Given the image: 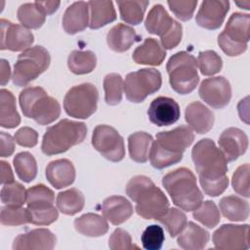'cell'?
I'll return each mask as SVG.
<instances>
[{
	"instance_id": "6da1fadb",
	"label": "cell",
	"mask_w": 250,
	"mask_h": 250,
	"mask_svg": "<svg viewBox=\"0 0 250 250\" xmlns=\"http://www.w3.org/2000/svg\"><path fill=\"white\" fill-rule=\"evenodd\" d=\"M191 158L204 192L209 196L222 194L229 186L228 160L211 139H202L191 150Z\"/></svg>"
},
{
	"instance_id": "7a4b0ae2",
	"label": "cell",
	"mask_w": 250,
	"mask_h": 250,
	"mask_svg": "<svg viewBox=\"0 0 250 250\" xmlns=\"http://www.w3.org/2000/svg\"><path fill=\"white\" fill-rule=\"evenodd\" d=\"M193 139L191 129L184 125L159 132L149 150L150 164L156 169H163L180 162L184 151L192 144Z\"/></svg>"
},
{
	"instance_id": "3957f363",
	"label": "cell",
	"mask_w": 250,
	"mask_h": 250,
	"mask_svg": "<svg viewBox=\"0 0 250 250\" xmlns=\"http://www.w3.org/2000/svg\"><path fill=\"white\" fill-rule=\"evenodd\" d=\"M127 195L135 201L136 212L146 220H157L169 209L164 192L146 176L133 177L126 186Z\"/></svg>"
},
{
	"instance_id": "277c9868",
	"label": "cell",
	"mask_w": 250,
	"mask_h": 250,
	"mask_svg": "<svg viewBox=\"0 0 250 250\" xmlns=\"http://www.w3.org/2000/svg\"><path fill=\"white\" fill-rule=\"evenodd\" d=\"M162 185L173 203L185 211H194L203 201L196 178L188 168L182 167L167 173L162 178Z\"/></svg>"
},
{
	"instance_id": "5b68a950",
	"label": "cell",
	"mask_w": 250,
	"mask_h": 250,
	"mask_svg": "<svg viewBox=\"0 0 250 250\" xmlns=\"http://www.w3.org/2000/svg\"><path fill=\"white\" fill-rule=\"evenodd\" d=\"M87 127L83 122L62 119L49 127L42 140L41 149L46 155H54L68 150L84 141Z\"/></svg>"
},
{
	"instance_id": "8992f818",
	"label": "cell",
	"mask_w": 250,
	"mask_h": 250,
	"mask_svg": "<svg viewBox=\"0 0 250 250\" xmlns=\"http://www.w3.org/2000/svg\"><path fill=\"white\" fill-rule=\"evenodd\" d=\"M20 105L24 116L39 125H48L61 114L59 102L41 87H26L20 94Z\"/></svg>"
},
{
	"instance_id": "52a82bcc",
	"label": "cell",
	"mask_w": 250,
	"mask_h": 250,
	"mask_svg": "<svg viewBox=\"0 0 250 250\" xmlns=\"http://www.w3.org/2000/svg\"><path fill=\"white\" fill-rule=\"evenodd\" d=\"M166 69L172 89L182 95L189 94L198 84L197 62L187 52H178L168 61Z\"/></svg>"
},
{
	"instance_id": "ba28073f",
	"label": "cell",
	"mask_w": 250,
	"mask_h": 250,
	"mask_svg": "<svg viewBox=\"0 0 250 250\" xmlns=\"http://www.w3.org/2000/svg\"><path fill=\"white\" fill-rule=\"evenodd\" d=\"M50 62V54L44 47H29L18 57L12 76L13 83L19 87L27 85L49 67Z\"/></svg>"
},
{
	"instance_id": "9c48e42d",
	"label": "cell",
	"mask_w": 250,
	"mask_h": 250,
	"mask_svg": "<svg viewBox=\"0 0 250 250\" xmlns=\"http://www.w3.org/2000/svg\"><path fill=\"white\" fill-rule=\"evenodd\" d=\"M249 23L248 14L233 13L229 17L225 29L218 36V44L225 54L234 57L246 51L250 38Z\"/></svg>"
},
{
	"instance_id": "30bf717a",
	"label": "cell",
	"mask_w": 250,
	"mask_h": 250,
	"mask_svg": "<svg viewBox=\"0 0 250 250\" xmlns=\"http://www.w3.org/2000/svg\"><path fill=\"white\" fill-rule=\"evenodd\" d=\"M99 93L95 85L82 83L70 88L63 99L65 112L74 118L86 119L97 109Z\"/></svg>"
},
{
	"instance_id": "8fae6325",
	"label": "cell",
	"mask_w": 250,
	"mask_h": 250,
	"mask_svg": "<svg viewBox=\"0 0 250 250\" xmlns=\"http://www.w3.org/2000/svg\"><path fill=\"white\" fill-rule=\"evenodd\" d=\"M161 73L154 68H143L127 74L123 88L126 98L132 103H142L148 95L161 87Z\"/></svg>"
},
{
	"instance_id": "7c38bea8",
	"label": "cell",
	"mask_w": 250,
	"mask_h": 250,
	"mask_svg": "<svg viewBox=\"0 0 250 250\" xmlns=\"http://www.w3.org/2000/svg\"><path fill=\"white\" fill-rule=\"evenodd\" d=\"M92 146L104 158L118 162L125 156L123 138L117 130L108 125H98L92 135Z\"/></svg>"
},
{
	"instance_id": "4fadbf2b",
	"label": "cell",
	"mask_w": 250,
	"mask_h": 250,
	"mask_svg": "<svg viewBox=\"0 0 250 250\" xmlns=\"http://www.w3.org/2000/svg\"><path fill=\"white\" fill-rule=\"evenodd\" d=\"M213 243L221 250H244L249 248L248 225H223L212 236Z\"/></svg>"
},
{
	"instance_id": "5bb4252c",
	"label": "cell",
	"mask_w": 250,
	"mask_h": 250,
	"mask_svg": "<svg viewBox=\"0 0 250 250\" xmlns=\"http://www.w3.org/2000/svg\"><path fill=\"white\" fill-rule=\"evenodd\" d=\"M198 94L201 100L211 107L222 108L230 101L231 87L224 76L211 77L201 82Z\"/></svg>"
},
{
	"instance_id": "9a60e30c",
	"label": "cell",
	"mask_w": 250,
	"mask_h": 250,
	"mask_svg": "<svg viewBox=\"0 0 250 250\" xmlns=\"http://www.w3.org/2000/svg\"><path fill=\"white\" fill-rule=\"evenodd\" d=\"M1 50L14 52L24 51L31 46L34 41L32 32L21 24H16L8 20L1 19Z\"/></svg>"
},
{
	"instance_id": "2e32d148",
	"label": "cell",
	"mask_w": 250,
	"mask_h": 250,
	"mask_svg": "<svg viewBox=\"0 0 250 250\" xmlns=\"http://www.w3.org/2000/svg\"><path fill=\"white\" fill-rule=\"evenodd\" d=\"M180 106L178 103L168 97H157L147 109V115L151 123L158 127L174 124L180 118Z\"/></svg>"
},
{
	"instance_id": "e0dca14e",
	"label": "cell",
	"mask_w": 250,
	"mask_h": 250,
	"mask_svg": "<svg viewBox=\"0 0 250 250\" xmlns=\"http://www.w3.org/2000/svg\"><path fill=\"white\" fill-rule=\"evenodd\" d=\"M229 9V2L223 0L203 1L196 14L195 21L201 27L207 29L219 28L225 21Z\"/></svg>"
},
{
	"instance_id": "ac0fdd59",
	"label": "cell",
	"mask_w": 250,
	"mask_h": 250,
	"mask_svg": "<svg viewBox=\"0 0 250 250\" xmlns=\"http://www.w3.org/2000/svg\"><path fill=\"white\" fill-rule=\"evenodd\" d=\"M57 238L48 229H35L18 235L13 243L15 250H51Z\"/></svg>"
},
{
	"instance_id": "d6986e66",
	"label": "cell",
	"mask_w": 250,
	"mask_h": 250,
	"mask_svg": "<svg viewBox=\"0 0 250 250\" xmlns=\"http://www.w3.org/2000/svg\"><path fill=\"white\" fill-rule=\"evenodd\" d=\"M219 146L227 160L234 161L246 151L248 147V138L242 130L230 127L224 130L221 134Z\"/></svg>"
},
{
	"instance_id": "ffe728a7",
	"label": "cell",
	"mask_w": 250,
	"mask_h": 250,
	"mask_svg": "<svg viewBox=\"0 0 250 250\" xmlns=\"http://www.w3.org/2000/svg\"><path fill=\"white\" fill-rule=\"evenodd\" d=\"M185 119L192 130L198 134L207 133L214 124L213 112L200 102H192L187 105Z\"/></svg>"
},
{
	"instance_id": "44dd1931",
	"label": "cell",
	"mask_w": 250,
	"mask_h": 250,
	"mask_svg": "<svg viewBox=\"0 0 250 250\" xmlns=\"http://www.w3.org/2000/svg\"><path fill=\"white\" fill-rule=\"evenodd\" d=\"M46 178L55 188H66L75 180V168L68 159H57L48 164Z\"/></svg>"
},
{
	"instance_id": "7402d4cb",
	"label": "cell",
	"mask_w": 250,
	"mask_h": 250,
	"mask_svg": "<svg viewBox=\"0 0 250 250\" xmlns=\"http://www.w3.org/2000/svg\"><path fill=\"white\" fill-rule=\"evenodd\" d=\"M102 212L107 221L114 226H118L132 216L133 206L125 197L113 195L104 200Z\"/></svg>"
},
{
	"instance_id": "603a6c76",
	"label": "cell",
	"mask_w": 250,
	"mask_h": 250,
	"mask_svg": "<svg viewBox=\"0 0 250 250\" xmlns=\"http://www.w3.org/2000/svg\"><path fill=\"white\" fill-rule=\"evenodd\" d=\"M89 6L84 1H78L68 6L62 17V27L68 34H75L89 25Z\"/></svg>"
},
{
	"instance_id": "cb8c5ba5",
	"label": "cell",
	"mask_w": 250,
	"mask_h": 250,
	"mask_svg": "<svg viewBox=\"0 0 250 250\" xmlns=\"http://www.w3.org/2000/svg\"><path fill=\"white\" fill-rule=\"evenodd\" d=\"M141 40V36L137 34L136 30L124 23H117L110 28L106 35V42L108 47L114 52H125L130 47Z\"/></svg>"
},
{
	"instance_id": "d4e9b609",
	"label": "cell",
	"mask_w": 250,
	"mask_h": 250,
	"mask_svg": "<svg viewBox=\"0 0 250 250\" xmlns=\"http://www.w3.org/2000/svg\"><path fill=\"white\" fill-rule=\"evenodd\" d=\"M209 238L210 236L207 230L193 222H188L184 229L179 233L177 242L183 249L200 250L207 245Z\"/></svg>"
},
{
	"instance_id": "484cf974",
	"label": "cell",
	"mask_w": 250,
	"mask_h": 250,
	"mask_svg": "<svg viewBox=\"0 0 250 250\" xmlns=\"http://www.w3.org/2000/svg\"><path fill=\"white\" fill-rule=\"evenodd\" d=\"M166 57L165 50L158 41L153 38H146L144 43L138 46L133 52V60L139 64L159 65Z\"/></svg>"
},
{
	"instance_id": "4316f807",
	"label": "cell",
	"mask_w": 250,
	"mask_h": 250,
	"mask_svg": "<svg viewBox=\"0 0 250 250\" xmlns=\"http://www.w3.org/2000/svg\"><path fill=\"white\" fill-rule=\"evenodd\" d=\"M75 229L86 236L98 237L105 234L108 230L106 219L94 213H87L74 220Z\"/></svg>"
},
{
	"instance_id": "83f0119b",
	"label": "cell",
	"mask_w": 250,
	"mask_h": 250,
	"mask_svg": "<svg viewBox=\"0 0 250 250\" xmlns=\"http://www.w3.org/2000/svg\"><path fill=\"white\" fill-rule=\"evenodd\" d=\"M174 20L169 16L164 7L160 4H156L148 12L145 26L149 33L161 37L171 29Z\"/></svg>"
},
{
	"instance_id": "f1b7e54d",
	"label": "cell",
	"mask_w": 250,
	"mask_h": 250,
	"mask_svg": "<svg viewBox=\"0 0 250 250\" xmlns=\"http://www.w3.org/2000/svg\"><path fill=\"white\" fill-rule=\"evenodd\" d=\"M91 12L89 27L97 29L116 20V13L111 1H89Z\"/></svg>"
},
{
	"instance_id": "f546056e",
	"label": "cell",
	"mask_w": 250,
	"mask_h": 250,
	"mask_svg": "<svg viewBox=\"0 0 250 250\" xmlns=\"http://www.w3.org/2000/svg\"><path fill=\"white\" fill-rule=\"evenodd\" d=\"M219 206L223 216L229 221L242 222L249 216L248 202L235 195L223 197L220 200Z\"/></svg>"
},
{
	"instance_id": "4dcf8cb0",
	"label": "cell",
	"mask_w": 250,
	"mask_h": 250,
	"mask_svg": "<svg viewBox=\"0 0 250 250\" xmlns=\"http://www.w3.org/2000/svg\"><path fill=\"white\" fill-rule=\"evenodd\" d=\"M21 123V117L16 107V99L12 92L0 91V125L4 128H15Z\"/></svg>"
},
{
	"instance_id": "1f68e13d",
	"label": "cell",
	"mask_w": 250,
	"mask_h": 250,
	"mask_svg": "<svg viewBox=\"0 0 250 250\" xmlns=\"http://www.w3.org/2000/svg\"><path fill=\"white\" fill-rule=\"evenodd\" d=\"M152 136L146 132H136L128 138V148L131 159L139 163H145L149 156Z\"/></svg>"
},
{
	"instance_id": "d6a6232c",
	"label": "cell",
	"mask_w": 250,
	"mask_h": 250,
	"mask_svg": "<svg viewBox=\"0 0 250 250\" xmlns=\"http://www.w3.org/2000/svg\"><path fill=\"white\" fill-rule=\"evenodd\" d=\"M85 199L83 193L77 188H69L60 192L57 196V206L65 215H74L84 207Z\"/></svg>"
},
{
	"instance_id": "836d02e7",
	"label": "cell",
	"mask_w": 250,
	"mask_h": 250,
	"mask_svg": "<svg viewBox=\"0 0 250 250\" xmlns=\"http://www.w3.org/2000/svg\"><path fill=\"white\" fill-rule=\"evenodd\" d=\"M97 64L96 55L92 51H72L67 59V65L75 74H86L94 70Z\"/></svg>"
},
{
	"instance_id": "e575fe53",
	"label": "cell",
	"mask_w": 250,
	"mask_h": 250,
	"mask_svg": "<svg viewBox=\"0 0 250 250\" xmlns=\"http://www.w3.org/2000/svg\"><path fill=\"white\" fill-rule=\"evenodd\" d=\"M18 20L26 28H39L43 25L46 14L34 3H24L21 5L17 12Z\"/></svg>"
},
{
	"instance_id": "d590c367",
	"label": "cell",
	"mask_w": 250,
	"mask_h": 250,
	"mask_svg": "<svg viewBox=\"0 0 250 250\" xmlns=\"http://www.w3.org/2000/svg\"><path fill=\"white\" fill-rule=\"evenodd\" d=\"M13 163L16 173L21 181L29 183L35 179L37 175V164L31 153L27 151L18 153L14 157Z\"/></svg>"
},
{
	"instance_id": "8d00e7d4",
	"label": "cell",
	"mask_w": 250,
	"mask_h": 250,
	"mask_svg": "<svg viewBox=\"0 0 250 250\" xmlns=\"http://www.w3.org/2000/svg\"><path fill=\"white\" fill-rule=\"evenodd\" d=\"M117 5L122 21L137 25L144 19L148 1H117Z\"/></svg>"
},
{
	"instance_id": "74e56055",
	"label": "cell",
	"mask_w": 250,
	"mask_h": 250,
	"mask_svg": "<svg viewBox=\"0 0 250 250\" xmlns=\"http://www.w3.org/2000/svg\"><path fill=\"white\" fill-rule=\"evenodd\" d=\"M55 195L52 189L40 184L26 190V204L28 208H42L54 205Z\"/></svg>"
},
{
	"instance_id": "f35d334b",
	"label": "cell",
	"mask_w": 250,
	"mask_h": 250,
	"mask_svg": "<svg viewBox=\"0 0 250 250\" xmlns=\"http://www.w3.org/2000/svg\"><path fill=\"white\" fill-rule=\"evenodd\" d=\"M123 80L120 74L109 73L104 78V101L109 105H116L122 100Z\"/></svg>"
},
{
	"instance_id": "ab89813d",
	"label": "cell",
	"mask_w": 250,
	"mask_h": 250,
	"mask_svg": "<svg viewBox=\"0 0 250 250\" xmlns=\"http://www.w3.org/2000/svg\"><path fill=\"white\" fill-rule=\"evenodd\" d=\"M157 221L165 226L171 237L178 235L187 225V217L185 213L174 207L169 208L162 217L157 219Z\"/></svg>"
},
{
	"instance_id": "60d3db41",
	"label": "cell",
	"mask_w": 250,
	"mask_h": 250,
	"mask_svg": "<svg viewBox=\"0 0 250 250\" xmlns=\"http://www.w3.org/2000/svg\"><path fill=\"white\" fill-rule=\"evenodd\" d=\"M193 218L203 226L213 229L220 222V211L217 205L210 200L201 203L192 214Z\"/></svg>"
},
{
	"instance_id": "b9f144b4",
	"label": "cell",
	"mask_w": 250,
	"mask_h": 250,
	"mask_svg": "<svg viewBox=\"0 0 250 250\" xmlns=\"http://www.w3.org/2000/svg\"><path fill=\"white\" fill-rule=\"evenodd\" d=\"M196 62L199 66L200 72L206 76L218 73L223 66V61L221 57L212 50L200 52L198 54Z\"/></svg>"
},
{
	"instance_id": "7bdbcfd3",
	"label": "cell",
	"mask_w": 250,
	"mask_h": 250,
	"mask_svg": "<svg viewBox=\"0 0 250 250\" xmlns=\"http://www.w3.org/2000/svg\"><path fill=\"white\" fill-rule=\"evenodd\" d=\"M1 201L6 205L21 206L26 202V190L18 182L4 185L1 189Z\"/></svg>"
},
{
	"instance_id": "ee69618b",
	"label": "cell",
	"mask_w": 250,
	"mask_h": 250,
	"mask_svg": "<svg viewBox=\"0 0 250 250\" xmlns=\"http://www.w3.org/2000/svg\"><path fill=\"white\" fill-rule=\"evenodd\" d=\"M1 224L4 226H20L29 223L27 209L21 206L6 205L1 209Z\"/></svg>"
},
{
	"instance_id": "f6af8a7d",
	"label": "cell",
	"mask_w": 250,
	"mask_h": 250,
	"mask_svg": "<svg viewBox=\"0 0 250 250\" xmlns=\"http://www.w3.org/2000/svg\"><path fill=\"white\" fill-rule=\"evenodd\" d=\"M29 223L37 226H48L54 223L58 217V210L54 205L42 208H26Z\"/></svg>"
},
{
	"instance_id": "bcb514c9",
	"label": "cell",
	"mask_w": 250,
	"mask_h": 250,
	"mask_svg": "<svg viewBox=\"0 0 250 250\" xmlns=\"http://www.w3.org/2000/svg\"><path fill=\"white\" fill-rule=\"evenodd\" d=\"M141 239L145 249L159 250L165 239L164 231L161 227L157 225H150L144 230Z\"/></svg>"
},
{
	"instance_id": "7dc6e473",
	"label": "cell",
	"mask_w": 250,
	"mask_h": 250,
	"mask_svg": "<svg viewBox=\"0 0 250 250\" xmlns=\"http://www.w3.org/2000/svg\"><path fill=\"white\" fill-rule=\"evenodd\" d=\"M231 185L236 193L249 197V164H243L235 170L232 175Z\"/></svg>"
},
{
	"instance_id": "c3c4849f",
	"label": "cell",
	"mask_w": 250,
	"mask_h": 250,
	"mask_svg": "<svg viewBox=\"0 0 250 250\" xmlns=\"http://www.w3.org/2000/svg\"><path fill=\"white\" fill-rule=\"evenodd\" d=\"M108 247L112 250H139V246L132 242L131 235L123 229H116L108 239Z\"/></svg>"
},
{
	"instance_id": "681fc988",
	"label": "cell",
	"mask_w": 250,
	"mask_h": 250,
	"mask_svg": "<svg viewBox=\"0 0 250 250\" xmlns=\"http://www.w3.org/2000/svg\"><path fill=\"white\" fill-rule=\"evenodd\" d=\"M167 4L173 14L181 21H188L192 18L193 12L197 5L196 0L187 1H167Z\"/></svg>"
},
{
	"instance_id": "f907efd6",
	"label": "cell",
	"mask_w": 250,
	"mask_h": 250,
	"mask_svg": "<svg viewBox=\"0 0 250 250\" xmlns=\"http://www.w3.org/2000/svg\"><path fill=\"white\" fill-rule=\"evenodd\" d=\"M182 34H183V31H182L181 23L178 22L177 21H174V23L171 29L160 37L162 46L168 50L174 49L181 42Z\"/></svg>"
},
{
	"instance_id": "816d5d0a",
	"label": "cell",
	"mask_w": 250,
	"mask_h": 250,
	"mask_svg": "<svg viewBox=\"0 0 250 250\" xmlns=\"http://www.w3.org/2000/svg\"><path fill=\"white\" fill-rule=\"evenodd\" d=\"M15 141L21 146L32 147L36 146L38 142V134L30 127H22L16 132Z\"/></svg>"
},
{
	"instance_id": "f5cc1de1",
	"label": "cell",
	"mask_w": 250,
	"mask_h": 250,
	"mask_svg": "<svg viewBox=\"0 0 250 250\" xmlns=\"http://www.w3.org/2000/svg\"><path fill=\"white\" fill-rule=\"evenodd\" d=\"M1 137V149L0 154L2 157H8L13 154L15 150V139L5 132L0 133Z\"/></svg>"
},
{
	"instance_id": "db71d44e",
	"label": "cell",
	"mask_w": 250,
	"mask_h": 250,
	"mask_svg": "<svg viewBox=\"0 0 250 250\" xmlns=\"http://www.w3.org/2000/svg\"><path fill=\"white\" fill-rule=\"evenodd\" d=\"M0 168H1V184L7 185L14 183V175L12 172V169L8 162L1 161L0 162Z\"/></svg>"
},
{
	"instance_id": "11a10c76",
	"label": "cell",
	"mask_w": 250,
	"mask_h": 250,
	"mask_svg": "<svg viewBox=\"0 0 250 250\" xmlns=\"http://www.w3.org/2000/svg\"><path fill=\"white\" fill-rule=\"evenodd\" d=\"M35 3L46 15H51L56 12L61 4L60 1H35Z\"/></svg>"
},
{
	"instance_id": "9f6ffc18",
	"label": "cell",
	"mask_w": 250,
	"mask_h": 250,
	"mask_svg": "<svg viewBox=\"0 0 250 250\" xmlns=\"http://www.w3.org/2000/svg\"><path fill=\"white\" fill-rule=\"evenodd\" d=\"M11 76V69L9 62L6 60H1V85H6Z\"/></svg>"
},
{
	"instance_id": "6f0895ef",
	"label": "cell",
	"mask_w": 250,
	"mask_h": 250,
	"mask_svg": "<svg viewBox=\"0 0 250 250\" xmlns=\"http://www.w3.org/2000/svg\"><path fill=\"white\" fill-rule=\"evenodd\" d=\"M235 4H236L237 6H239L240 8H243V9H245V10H249V7H250V1H249V0L242 1V2L236 1Z\"/></svg>"
}]
</instances>
